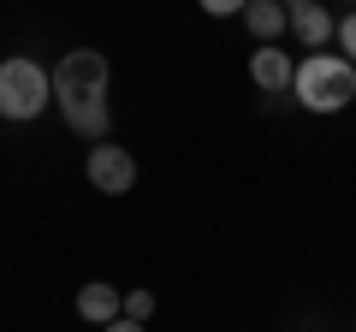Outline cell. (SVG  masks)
Listing matches in <instances>:
<instances>
[{
  "label": "cell",
  "mask_w": 356,
  "mask_h": 332,
  "mask_svg": "<svg viewBox=\"0 0 356 332\" xmlns=\"http://www.w3.org/2000/svg\"><path fill=\"white\" fill-rule=\"evenodd\" d=\"M107 83H113V65H107L102 48H72V53H60V65H54V101H60V119L77 131V137H89V149L107 142V131H113Z\"/></svg>",
  "instance_id": "obj_1"
},
{
  "label": "cell",
  "mask_w": 356,
  "mask_h": 332,
  "mask_svg": "<svg viewBox=\"0 0 356 332\" xmlns=\"http://www.w3.org/2000/svg\"><path fill=\"white\" fill-rule=\"evenodd\" d=\"M291 95L309 107V113H344V107L356 101V65L344 60V53H309L303 65H297V83Z\"/></svg>",
  "instance_id": "obj_2"
},
{
  "label": "cell",
  "mask_w": 356,
  "mask_h": 332,
  "mask_svg": "<svg viewBox=\"0 0 356 332\" xmlns=\"http://www.w3.org/2000/svg\"><path fill=\"white\" fill-rule=\"evenodd\" d=\"M54 101V72H42L36 60H0V119H36Z\"/></svg>",
  "instance_id": "obj_3"
},
{
  "label": "cell",
  "mask_w": 356,
  "mask_h": 332,
  "mask_svg": "<svg viewBox=\"0 0 356 332\" xmlns=\"http://www.w3.org/2000/svg\"><path fill=\"white\" fill-rule=\"evenodd\" d=\"M83 172H89V184L102 196H125L131 184H137V160H131V149H119V142H95L89 160H83Z\"/></svg>",
  "instance_id": "obj_4"
},
{
  "label": "cell",
  "mask_w": 356,
  "mask_h": 332,
  "mask_svg": "<svg viewBox=\"0 0 356 332\" xmlns=\"http://www.w3.org/2000/svg\"><path fill=\"white\" fill-rule=\"evenodd\" d=\"M285 13H291V30H297V42L303 48H327L332 36H339V18L327 13V0H285Z\"/></svg>",
  "instance_id": "obj_5"
},
{
  "label": "cell",
  "mask_w": 356,
  "mask_h": 332,
  "mask_svg": "<svg viewBox=\"0 0 356 332\" xmlns=\"http://www.w3.org/2000/svg\"><path fill=\"white\" fill-rule=\"evenodd\" d=\"M250 83H255V90H267V95H291L297 60H291L285 48H255V53H250Z\"/></svg>",
  "instance_id": "obj_6"
},
{
  "label": "cell",
  "mask_w": 356,
  "mask_h": 332,
  "mask_svg": "<svg viewBox=\"0 0 356 332\" xmlns=\"http://www.w3.org/2000/svg\"><path fill=\"white\" fill-rule=\"evenodd\" d=\"M77 315L89 320V326H113L119 315H125V291L107 279H89L83 291H77Z\"/></svg>",
  "instance_id": "obj_7"
},
{
  "label": "cell",
  "mask_w": 356,
  "mask_h": 332,
  "mask_svg": "<svg viewBox=\"0 0 356 332\" xmlns=\"http://www.w3.org/2000/svg\"><path fill=\"white\" fill-rule=\"evenodd\" d=\"M243 30H250L261 48H273V42L291 30V13H285V0H250V6H243Z\"/></svg>",
  "instance_id": "obj_8"
},
{
  "label": "cell",
  "mask_w": 356,
  "mask_h": 332,
  "mask_svg": "<svg viewBox=\"0 0 356 332\" xmlns=\"http://www.w3.org/2000/svg\"><path fill=\"white\" fill-rule=\"evenodd\" d=\"M149 315H154V291H125V320L149 326Z\"/></svg>",
  "instance_id": "obj_9"
},
{
  "label": "cell",
  "mask_w": 356,
  "mask_h": 332,
  "mask_svg": "<svg viewBox=\"0 0 356 332\" xmlns=\"http://www.w3.org/2000/svg\"><path fill=\"white\" fill-rule=\"evenodd\" d=\"M332 42H344V60L356 65V13H344V18H339V36H332Z\"/></svg>",
  "instance_id": "obj_10"
},
{
  "label": "cell",
  "mask_w": 356,
  "mask_h": 332,
  "mask_svg": "<svg viewBox=\"0 0 356 332\" xmlns=\"http://www.w3.org/2000/svg\"><path fill=\"white\" fill-rule=\"evenodd\" d=\"M196 6H202L208 18H232V13H243L250 0H196Z\"/></svg>",
  "instance_id": "obj_11"
},
{
  "label": "cell",
  "mask_w": 356,
  "mask_h": 332,
  "mask_svg": "<svg viewBox=\"0 0 356 332\" xmlns=\"http://www.w3.org/2000/svg\"><path fill=\"white\" fill-rule=\"evenodd\" d=\"M102 332H149V326H143V320H125V315H119L113 326H102Z\"/></svg>",
  "instance_id": "obj_12"
}]
</instances>
